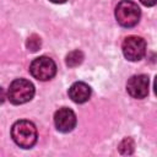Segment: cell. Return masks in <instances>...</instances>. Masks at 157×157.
I'll use <instances>...</instances> for the list:
<instances>
[{"label": "cell", "instance_id": "7c38bea8", "mask_svg": "<svg viewBox=\"0 0 157 157\" xmlns=\"http://www.w3.org/2000/svg\"><path fill=\"white\" fill-rule=\"evenodd\" d=\"M145 6H153V5H156V2H157V0H140Z\"/></svg>", "mask_w": 157, "mask_h": 157}, {"label": "cell", "instance_id": "5b68a950", "mask_svg": "<svg viewBox=\"0 0 157 157\" xmlns=\"http://www.w3.org/2000/svg\"><path fill=\"white\" fill-rule=\"evenodd\" d=\"M123 54L130 61H137L142 59L146 54V42L144 38L137 36H129L124 39L123 45Z\"/></svg>", "mask_w": 157, "mask_h": 157}, {"label": "cell", "instance_id": "9c48e42d", "mask_svg": "<svg viewBox=\"0 0 157 157\" xmlns=\"http://www.w3.org/2000/svg\"><path fill=\"white\" fill-rule=\"evenodd\" d=\"M83 60V54L81 50H72L66 55V65L69 67L78 66Z\"/></svg>", "mask_w": 157, "mask_h": 157}, {"label": "cell", "instance_id": "8992f818", "mask_svg": "<svg viewBox=\"0 0 157 157\" xmlns=\"http://www.w3.org/2000/svg\"><path fill=\"white\" fill-rule=\"evenodd\" d=\"M150 80L147 75H134L126 83V91L134 98L141 99L148 94Z\"/></svg>", "mask_w": 157, "mask_h": 157}, {"label": "cell", "instance_id": "30bf717a", "mask_svg": "<svg viewBox=\"0 0 157 157\" xmlns=\"http://www.w3.org/2000/svg\"><path fill=\"white\" fill-rule=\"evenodd\" d=\"M134 147H135V145H134V140L131 139V137H125L120 144H119V151H120V153H123V155H131L132 152H134Z\"/></svg>", "mask_w": 157, "mask_h": 157}, {"label": "cell", "instance_id": "3957f363", "mask_svg": "<svg viewBox=\"0 0 157 157\" xmlns=\"http://www.w3.org/2000/svg\"><path fill=\"white\" fill-rule=\"evenodd\" d=\"M140 15V7L130 0H123L115 7V18L123 27H134L139 22Z\"/></svg>", "mask_w": 157, "mask_h": 157}, {"label": "cell", "instance_id": "5bb4252c", "mask_svg": "<svg viewBox=\"0 0 157 157\" xmlns=\"http://www.w3.org/2000/svg\"><path fill=\"white\" fill-rule=\"evenodd\" d=\"M52 2H54V4H63V2H65L66 0H50Z\"/></svg>", "mask_w": 157, "mask_h": 157}, {"label": "cell", "instance_id": "ba28073f", "mask_svg": "<svg viewBox=\"0 0 157 157\" xmlns=\"http://www.w3.org/2000/svg\"><path fill=\"white\" fill-rule=\"evenodd\" d=\"M69 97L75 103H85L91 97V87L85 82H75L69 88Z\"/></svg>", "mask_w": 157, "mask_h": 157}, {"label": "cell", "instance_id": "7a4b0ae2", "mask_svg": "<svg viewBox=\"0 0 157 157\" xmlns=\"http://www.w3.org/2000/svg\"><path fill=\"white\" fill-rule=\"evenodd\" d=\"M34 96V86L26 78H16L11 82L7 98L13 104H23L31 101Z\"/></svg>", "mask_w": 157, "mask_h": 157}, {"label": "cell", "instance_id": "6da1fadb", "mask_svg": "<svg viewBox=\"0 0 157 157\" xmlns=\"http://www.w3.org/2000/svg\"><path fill=\"white\" fill-rule=\"evenodd\" d=\"M11 136L20 147L31 148L37 142L36 125L29 120H18L11 128Z\"/></svg>", "mask_w": 157, "mask_h": 157}, {"label": "cell", "instance_id": "8fae6325", "mask_svg": "<svg viewBox=\"0 0 157 157\" xmlns=\"http://www.w3.org/2000/svg\"><path fill=\"white\" fill-rule=\"evenodd\" d=\"M40 44H42V40L37 34L29 36L27 42H26V47H27V49L29 52H37L40 48Z\"/></svg>", "mask_w": 157, "mask_h": 157}, {"label": "cell", "instance_id": "52a82bcc", "mask_svg": "<svg viewBox=\"0 0 157 157\" xmlns=\"http://www.w3.org/2000/svg\"><path fill=\"white\" fill-rule=\"evenodd\" d=\"M54 124L56 129L61 132H69L76 126V115L75 113L66 107L60 108L54 114Z\"/></svg>", "mask_w": 157, "mask_h": 157}, {"label": "cell", "instance_id": "277c9868", "mask_svg": "<svg viewBox=\"0 0 157 157\" xmlns=\"http://www.w3.org/2000/svg\"><path fill=\"white\" fill-rule=\"evenodd\" d=\"M31 75L39 81H48L56 74V65L53 59L48 56H39L34 59L29 65Z\"/></svg>", "mask_w": 157, "mask_h": 157}, {"label": "cell", "instance_id": "4fadbf2b", "mask_svg": "<svg viewBox=\"0 0 157 157\" xmlns=\"http://www.w3.org/2000/svg\"><path fill=\"white\" fill-rule=\"evenodd\" d=\"M5 98H6V93H5L4 88L0 87V104H2L5 102Z\"/></svg>", "mask_w": 157, "mask_h": 157}]
</instances>
